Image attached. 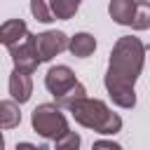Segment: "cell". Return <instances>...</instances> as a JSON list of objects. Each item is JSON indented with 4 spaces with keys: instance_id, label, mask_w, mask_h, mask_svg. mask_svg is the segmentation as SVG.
<instances>
[{
    "instance_id": "obj_2",
    "label": "cell",
    "mask_w": 150,
    "mask_h": 150,
    "mask_svg": "<svg viewBox=\"0 0 150 150\" xmlns=\"http://www.w3.org/2000/svg\"><path fill=\"white\" fill-rule=\"evenodd\" d=\"M68 110H70V115L75 117L77 124H82L91 131L110 136V134H117L122 129V117L117 112H112L98 98H87L84 96V98L75 101L73 105H68Z\"/></svg>"
},
{
    "instance_id": "obj_1",
    "label": "cell",
    "mask_w": 150,
    "mask_h": 150,
    "mask_svg": "<svg viewBox=\"0 0 150 150\" xmlns=\"http://www.w3.org/2000/svg\"><path fill=\"white\" fill-rule=\"evenodd\" d=\"M145 61V45L134 35H122L110 52L108 70H105V89L115 105L120 108H134L136 94L134 84L143 70Z\"/></svg>"
},
{
    "instance_id": "obj_5",
    "label": "cell",
    "mask_w": 150,
    "mask_h": 150,
    "mask_svg": "<svg viewBox=\"0 0 150 150\" xmlns=\"http://www.w3.org/2000/svg\"><path fill=\"white\" fill-rule=\"evenodd\" d=\"M9 56L14 61V70H21V73H33L38 66H40V56H38V49H35V35H26L21 42L12 45L9 47Z\"/></svg>"
},
{
    "instance_id": "obj_3",
    "label": "cell",
    "mask_w": 150,
    "mask_h": 150,
    "mask_svg": "<svg viewBox=\"0 0 150 150\" xmlns=\"http://www.w3.org/2000/svg\"><path fill=\"white\" fill-rule=\"evenodd\" d=\"M45 87L49 89V94L54 96L59 108H68L75 101L87 96L84 84L75 77V73L68 66H52L45 75Z\"/></svg>"
},
{
    "instance_id": "obj_11",
    "label": "cell",
    "mask_w": 150,
    "mask_h": 150,
    "mask_svg": "<svg viewBox=\"0 0 150 150\" xmlns=\"http://www.w3.org/2000/svg\"><path fill=\"white\" fill-rule=\"evenodd\" d=\"M19 122H21L19 103L12 98L0 101V129H14V127H19Z\"/></svg>"
},
{
    "instance_id": "obj_14",
    "label": "cell",
    "mask_w": 150,
    "mask_h": 150,
    "mask_svg": "<svg viewBox=\"0 0 150 150\" xmlns=\"http://www.w3.org/2000/svg\"><path fill=\"white\" fill-rule=\"evenodd\" d=\"M30 14H33L38 21H42V23L54 21V14H52V5H49V0H30Z\"/></svg>"
},
{
    "instance_id": "obj_10",
    "label": "cell",
    "mask_w": 150,
    "mask_h": 150,
    "mask_svg": "<svg viewBox=\"0 0 150 150\" xmlns=\"http://www.w3.org/2000/svg\"><path fill=\"white\" fill-rule=\"evenodd\" d=\"M134 7H136V0H110L108 14H110V19H112L115 23H120V26H131Z\"/></svg>"
},
{
    "instance_id": "obj_18",
    "label": "cell",
    "mask_w": 150,
    "mask_h": 150,
    "mask_svg": "<svg viewBox=\"0 0 150 150\" xmlns=\"http://www.w3.org/2000/svg\"><path fill=\"white\" fill-rule=\"evenodd\" d=\"M0 150H5V138H2V131H0Z\"/></svg>"
},
{
    "instance_id": "obj_6",
    "label": "cell",
    "mask_w": 150,
    "mask_h": 150,
    "mask_svg": "<svg viewBox=\"0 0 150 150\" xmlns=\"http://www.w3.org/2000/svg\"><path fill=\"white\" fill-rule=\"evenodd\" d=\"M68 40L70 38L63 30H45V33L35 35V49H38L40 63L42 61H52L56 54L68 49Z\"/></svg>"
},
{
    "instance_id": "obj_9",
    "label": "cell",
    "mask_w": 150,
    "mask_h": 150,
    "mask_svg": "<svg viewBox=\"0 0 150 150\" xmlns=\"http://www.w3.org/2000/svg\"><path fill=\"white\" fill-rule=\"evenodd\" d=\"M68 49H70L73 56L87 59V56H91L94 49H96V38L89 35V33H75V35L68 40Z\"/></svg>"
},
{
    "instance_id": "obj_4",
    "label": "cell",
    "mask_w": 150,
    "mask_h": 150,
    "mask_svg": "<svg viewBox=\"0 0 150 150\" xmlns=\"http://www.w3.org/2000/svg\"><path fill=\"white\" fill-rule=\"evenodd\" d=\"M30 124L42 138H49V141H61L70 131L68 120L56 103H40L30 115Z\"/></svg>"
},
{
    "instance_id": "obj_16",
    "label": "cell",
    "mask_w": 150,
    "mask_h": 150,
    "mask_svg": "<svg viewBox=\"0 0 150 150\" xmlns=\"http://www.w3.org/2000/svg\"><path fill=\"white\" fill-rule=\"evenodd\" d=\"M91 150H122V145L115 141H96L91 145Z\"/></svg>"
},
{
    "instance_id": "obj_15",
    "label": "cell",
    "mask_w": 150,
    "mask_h": 150,
    "mask_svg": "<svg viewBox=\"0 0 150 150\" xmlns=\"http://www.w3.org/2000/svg\"><path fill=\"white\" fill-rule=\"evenodd\" d=\"M54 150H80V136H77L75 131H68V134L56 143Z\"/></svg>"
},
{
    "instance_id": "obj_7",
    "label": "cell",
    "mask_w": 150,
    "mask_h": 150,
    "mask_svg": "<svg viewBox=\"0 0 150 150\" xmlns=\"http://www.w3.org/2000/svg\"><path fill=\"white\" fill-rule=\"evenodd\" d=\"M9 94H12V101H16L19 105L26 103L33 94V80L28 73H21V70H12L9 75Z\"/></svg>"
},
{
    "instance_id": "obj_12",
    "label": "cell",
    "mask_w": 150,
    "mask_h": 150,
    "mask_svg": "<svg viewBox=\"0 0 150 150\" xmlns=\"http://www.w3.org/2000/svg\"><path fill=\"white\" fill-rule=\"evenodd\" d=\"M131 28L134 30H148L150 28V2L148 0H136L134 16H131Z\"/></svg>"
},
{
    "instance_id": "obj_17",
    "label": "cell",
    "mask_w": 150,
    "mask_h": 150,
    "mask_svg": "<svg viewBox=\"0 0 150 150\" xmlns=\"http://www.w3.org/2000/svg\"><path fill=\"white\" fill-rule=\"evenodd\" d=\"M16 150H42V148L33 145V143H16Z\"/></svg>"
},
{
    "instance_id": "obj_8",
    "label": "cell",
    "mask_w": 150,
    "mask_h": 150,
    "mask_svg": "<svg viewBox=\"0 0 150 150\" xmlns=\"http://www.w3.org/2000/svg\"><path fill=\"white\" fill-rule=\"evenodd\" d=\"M28 35V26L23 19H9L0 26V45H5L7 49L16 42H21Z\"/></svg>"
},
{
    "instance_id": "obj_13",
    "label": "cell",
    "mask_w": 150,
    "mask_h": 150,
    "mask_svg": "<svg viewBox=\"0 0 150 150\" xmlns=\"http://www.w3.org/2000/svg\"><path fill=\"white\" fill-rule=\"evenodd\" d=\"M80 2L82 0H49L54 19H63V21L75 16V12L80 9Z\"/></svg>"
}]
</instances>
